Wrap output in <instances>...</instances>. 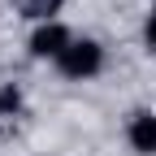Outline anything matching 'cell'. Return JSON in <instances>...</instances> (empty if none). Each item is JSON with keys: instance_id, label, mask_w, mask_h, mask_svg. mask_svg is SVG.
<instances>
[{"instance_id": "obj_1", "label": "cell", "mask_w": 156, "mask_h": 156, "mask_svg": "<svg viewBox=\"0 0 156 156\" xmlns=\"http://www.w3.org/2000/svg\"><path fill=\"white\" fill-rule=\"evenodd\" d=\"M56 69H61V78H69V83H87V78H95L104 69V48L95 44V39H74L61 52Z\"/></svg>"}, {"instance_id": "obj_2", "label": "cell", "mask_w": 156, "mask_h": 156, "mask_svg": "<svg viewBox=\"0 0 156 156\" xmlns=\"http://www.w3.org/2000/svg\"><path fill=\"white\" fill-rule=\"evenodd\" d=\"M69 44H74V35H69L65 22H39L30 30V39H26V48H30L35 61H61V52Z\"/></svg>"}, {"instance_id": "obj_3", "label": "cell", "mask_w": 156, "mask_h": 156, "mask_svg": "<svg viewBox=\"0 0 156 156\" xmlns=\"http://www.w3.org/2000/svg\"><path fill=\"white\" fill-rule=\"evenodd\" d=\"M126 143L139 156H156V113H134L126 126Z\"/></svg>"}, {"instance_id": "obj_4", "label": "cell", "mask_w": 156, "mask_h": 156, "mask_svg": "<svg viewBox=\"0 0 156 156\" xmlns=\"http://www.w3.org/2000/svg\"><path fill=\"white\" fill-rule=\"evenodd\" d=\"M56 5H61V0H26V13L30 17H39V22H56Z\"/></svg>"}, {"instance_id": "obj_5", "label": "cell", "mask_w": 156, "mask_h": 156, "mask_svg": "<svg viewBox=\"0 0 156 156\" xmlns=\"http://www.w3.org/2000/svg\"><path fill=\"white\" fill-rule=\"evenodd\" d=\"M143 39H147V48L156 52V9L147 13V22H143Z\"/></svg>"}]
</instances>
